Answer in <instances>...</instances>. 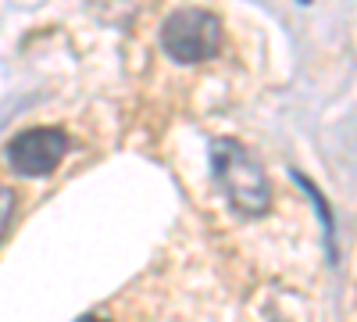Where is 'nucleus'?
<instances>
[{
	"mask_svg": "<svg viewBox=\"0 0 357 322\" xmlns=\"http://www.w3.org/2000/svg\"><path fill=\"white\" fill-rule=\"evenodd\" d=\"M211 172H215V183L225 193V200L232 204L236 215L261 219L268 208H272L268 175H264L261 161L250 154V147H243L240 140L218 136L211 143Z\"/></svg>",
	"mask_w": 357,
	"mask_h": 322,
	"instance_id": "nucleus-1",
	"label": "nucleus"
},
{
	"mask_svg": "<svg viewBox=\"0 0 357 322\" xmlns=\"http://www.w3.org/2000/svg\"><path fill=\"white\" fill-rule=\"evenodd\" d=\"M161 50L178 65L211 61L222 50V22L204 8H178L161 22Z\"/></svg>",
	"mask_w": 357,
	"mask_h": 322,
	"instance_id": "nucleus-2",
	"label": "nucleus"
},
{
	"mask_svg": "<svg viewBox=\"0 0 357 322\" xmlns=\"http://www.w3.org/2000/svg\"><path fill=\"white\" fill-rule=\"evenodd\" d=\"M65 154H68V133L54 129V126L25 129L4 147L8 165L18 175H25V180H33V175H50L57 165L65 161Z\"/></svg>",
	"mask_w": 357,
	"mask_h": 322,
	"instance_id": "nucleus-3",
	"label": "nucleus"
},
{
	"mask_svg": "<svg viewBox=\"0 0 357 322\" xmlns=\"http://www.w3.org/2000/svg\"><path fill=\"white\" fill-rule=\"evenodd\" d=\"M293 180H296V186H301L307 197H311V204L318 208V219H321V226H325V237H329V251H333V237H336V226H333V208L325 204V197L314 190V183L307 180V175H301V172H289ZM333 258H336V251H333Z\"/></svg>",
	"mask_w": 357,
	"mask_h": 322,
	"instance_id": "nucleus-4",
	"label": "nucleus"
},
{
	"mask_svg": "<svg viewBox=\"0 0 357 322\" xmlns=\"http://www.w3.org/2000/svg\"><path fill=\"white\" fill-rule=\"evenodd\" d=\"M15 190H8V186H0V240H4V233H8V226H11V219H15Z\"/></svg>",
	"mask_w": 357,
	"mask_h": 322,
	"instance_id": "nucleus-5",
	"label": "nucleus"
},
{
	"mask_svg": "<svg viewBox=\"0 0 357 322\" xmlns=\"http://www.w3.org/2000/svg\"><path fill=\"white\" fill-rule=\"evenodd\" d=\"M75 322H107V319H100V315H79Z\"/></svg>",
	"mask_w": 357,
	"mask_h": 322,
	"instance_id": "nucleus-6",
	"label": "nucleus"
},
{
	"mask_svg": "<svg viewBox=\"0 0 357 322\" xmlns=\"http://www.w3.org/2000/svg\"><path fill=\"white\" fill-rule=\"evenodd\" d=\"M301 4H311V0H301Z\"/></svg>",
	"mask_w": 357,
	"mask_h": 322,
	"instance_id": "nucleus-7",
	"label": "nucleus"
}]
</instances>
